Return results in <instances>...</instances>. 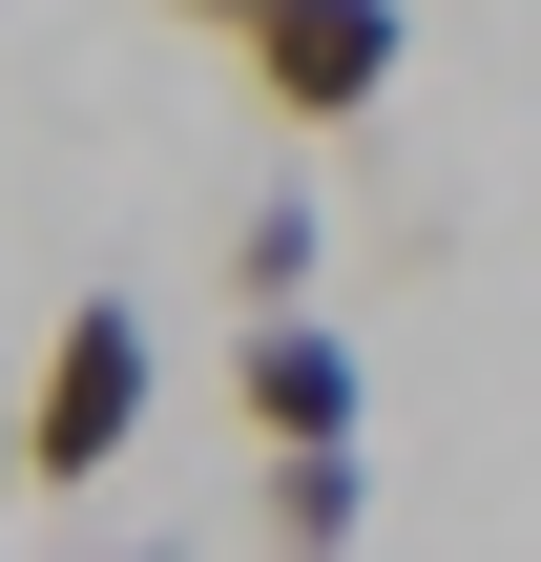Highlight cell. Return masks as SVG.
<instances>
[{
  "instance_id": "obj_1",
  "label": "cell",
  "mask_w": 541,
  "mask_h": 562,
  "mask_svg": "<svg viewBox=\"0 0 541 562\" xmlns=\"http://www.w3.org/2000/svg\"><path fill=\"white\" fill-rule=\"evenodd\" d=\"M146 396H167L146 313H125V292H63V334H42V375H21V480H42V501H104L125 438H146Z\"/></svg>"
},
{
  "instance_id": "obj_2",
  "label": "cell",
  "mask_w": 541,
  "mask_h": 562,
  "mask_svg": "<svg viewBox=\"0 0 541 562\" xmlns=\"http://www.w3.org/2000/svg\"><path fill=\"white\" fill-rule=\"evenodd\" d=\"M417 63V0H250V83L271 125H375Z\"/></svg>"
},
{
  "instance_id": "obj_3",
  "label": "cell",
  "mask_w": 541,
  "mask_h": 562,
  "mask_svg": "<svg viewBox=\"0 0 541 562\" xmlns=\"http://www.w3.org/2000/svg\"><path fill=\"white\" fill-rule=\"evenodd\" d=\"M229 417H250V459H354V334L334 313H229Z\"/></svg>"
},
{
  "instance_id": "obj_4",
  "label": "cell",
  "mask_w": 541,
  "mask_h": 562,
  "mask_svg": "<svg viewBox=\"0 0 541 562\" xmlns=\"http://www.w3.org/2000/svg\"><path fill=\"white\" fill-rule=\"evenodd\" d=\"M313 271H334V209H313V167H271L229 209V313H313Z\"/></svg>"
},
{
  "instance_id": "obj_5",
  "label": "cell",
  "mask_w": 541,
  "mask_h": 562,
  "mask_svg": "<svg viewBox=\"0 0 541 562\" xmlns=\"http://www.w3.org/2000/svg\"><path fill=\"white\" fill-rule=\"evenodd\" d=\"M354 521H375L354 459H271V542H292V562H354Z\"/></svg>"
},
{
  "instance_id": "obj_6",
  "label": "cell",
  "mask_w": 541,
  "mask_h": 562,
  "mask_svg": "<svg viewBox=\"0 0 541 562\" xmlns=\"http://www.w3.org/2000/svg\"><path fill=\"white\" fill-rule=\"evenodd\" d=\"M167 21H229V42H250V0H167Z\"/></svg>"
},
{
  "instance_id": "obj_7",
  "label": "cell",
  "mask_w": 541,
  "mask_h": 562,
  "mask_svg": "<svg viewBox=\"0 0 541 562\" xmlns=\"http://www.w3.org/2000/svg\"><path fill=\"white\" fill-rule=\"evenodd\" d=\"M0 480H21V417H0Z\"/></svg>"
},
{
  "instance_id": "obj_8",
  "label": "cell",
  "mask_w": 541,
  "mask_h": 562,
  "mask_svg": "<svg viewBox=\"0 0 541 562\" xmlns=\"http://www.w3.org/2000/svg\"><path fill=\"white\" fill-rule=\"evenodd\" d=\"M104 562H146V542H104Z\"/></svg>"
},
{
  "instance_id": "obj_9",
  "label": "cell",
  "mask_w": 541,
  "mask_h": 562,
  "mask_svg": "<svg viewBox=\"0 0 541 562\" xmlns=\"http://www.w3.org/2000/svg\"><path fill=\"white\" fill-rule=\"evenodd\" d=\"M271 562H292V542H271Z\"/></svg>"
}]
</instances>
